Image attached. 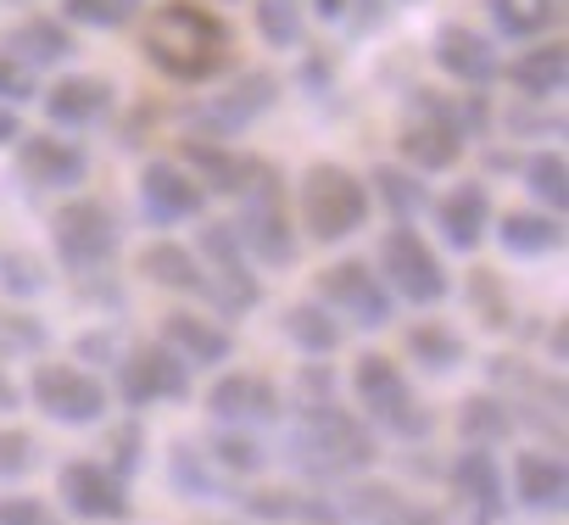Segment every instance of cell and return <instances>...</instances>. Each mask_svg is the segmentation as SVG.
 <instances>
[{"label":"cell","instance_id":"6da1fadb","mask_svg":"<svg viewBox=\"0 0 569 525\" xmlns=\"http://www.w3.org/2000/svg\"><path fill=\"white\" fill-rule=\"evenodd\" d=\"M279 458L291 464L297 475H308V481H347V475L375 469L380 447H375V430L363 425V414H352L336 397H325V403H297L291 408Z\"/></svg>","mask_w":569,"mask_h":525},{"label":"cell","instance_id":"7a4b0ae2","mask_svg":"<svg viewBox=\"0 0 569 525\" xmlns=\"http://www.w3.org/2000/svg\"><path fill=\"white\" fill-rule=\"evenodd\" d=\"M140 51L146 62L173 79V85H207L218 73H229L234 62V29L207 12V7H190V0H168L146 18V34H140Z\"/></svg>","mask_w":569,"mask_h":525},{"label":"cell","instance_id":"3957f363","mask_svg":"<svg viewBox=\"0 0 569 525\" xmlns=\"http://www.w3.org/2000/svg\"><path fill=\"white\" fill-rule=\"evenodd\" d=\"M469 101H447L436 90H408V123L397 151L408 157L413 174H447L458 168L463 146H469Z\"/></svg>","mask_w":569,"mask_h":525},{"label":"cell","instance_id":"277c9868","mask_svg":"<svg viewBox=\"0 0 569 525\" xmlns=\"http://www.w3.org/2000/svg\"><path fill=\"white\" fill-rule=\"evenodd\" d=\"M352 392H358V408H363V425L369 430H386L397 442H425L436 430V414L413 397L408 375L386 358V353H363L358 369H352Z\"/></svg>","mask_w":569,"mask_h":525},{"label":"cell","instance_id":"5b68a950","mask_svg":"<svg viewBox=\"0 0 569 525\" xmlns=\"http://www.w3.org/2000/svg\"><path fill=\"white\" fill-rule=\"evenodd\" d=\"M297 207H302V229L319 246H336L352 229H363V218H369V185L352 168H341V162H313L302 174V185H297Z\"/></svg>","mask_w":569,"mask_h":525},{"label":"cell","instance_id":"8992f818","mask_svg":"<svg viewBox=\"0 0 569 525\" xmlns=\"http://www.w3.org/2000/svg\"><path fill=\"white\" fill-rule=\"evenodd\" d=\"M51 246H57V262H62L73 280H96L107 262L118 257L123 229H118V218H112L107 201L73 196V201H62L57 218H51Z\"/></svg>","mask_w":569,"mask_h":525},{"label":"cell","instance_id":"52a82bcc","mask_svg":"<svg viewBox=\"0 0 569 525\" xmlns=\"http://www.w3.org/2000/svg\"><path fill=\"white\" fill-rule=\"evenodd\" d=\"M380 280L391 286V297H408L413 308H436L452 291L441 257L430 251V240L413 224L386 229V240H380Z\"/></svg>","mask_w":569,"mask_h":525},{"label":"cell","instance_id":"ba28073f","mask_svg":"<svg viewBox=\"0 0 569 525\" xmlns=\"http://www.w3.org/2000/svg\"><path fill=\"white\" fill-rule=\"evenodd\" d=\"M201 262H207V303L218 308V319H246L257 303H262V280L251 275V257L240 251L234 240V224H201V240H196Z\"/></svg>","mask_w":569,"mask_h":525},{"label":"cell","instance_id":"9c48e42d","mask_svg":"<svg viewBox=\"0 0 569 525\" xmlns=\"http://www.w3.org/2000/svg\"><path fill=\"white\" fill-rule=\"evenodd\" d=\"M313 291H319V303H325L330 314H347V319L363 325V330H386V325L397 319V297H391V286L380 280V269H369L363 257H341V262H330Z\"/></svg>","mask_w":569,"mask_h":525},{"label":"cell","instance_id":"30bf717a","mask_svg":"<svg viewBox=\"0 0 569 525\" xmlns=\"http://www.w3.org/2000/svg\"><path fill=\"white\" fill-rule=\"evenodd\" d=\"M273 101H279V79L273 73H240L223 96H207V101L184 107V129L201 135V140H229V135L251 129Z\"/></svg>","mask_w":569,"mask_h":525},{"label":"cell","instance_id":"8fae6325","mask_svg":"<svg viewBox=\"0 0 569 525\" xmlns=\"http://www.w3.org/2000/svg\"><path fill=\"white\" fill-rule=\"evenodd\" d=\"M29 397L46 419L73 425V430L107 419V386L90 369H73V364H40L34 380H29Z\"/></svg>","mask_w":569,"mask_h":525},{"label":"cell","instance_id":"7c38bea8","mask_svg":"<svg viewBox=\"0 0 569 525\" xmlns=\"http://www.w3.org/2000/svg\"><path fill=\"white\" fill-rule=\"evenodd\" d=\"M118 397L129 408H151V403H190V364L179 353L157 347H129L118 358Z\"/></svg>","mask_w":569,"mask_h":525},{"label":"cell","instance_id":"4fadbf2b","mask_svg":"<svg viewBox=\"0 0 569 525\" xmlns=\"http://www.w3.org/2000/svg\"><path fill=\"white\" fill-rule=\"evenodd\" d=\"M57 486H62V503H68L73 519H90V525H123V519L134 514L129 481H118V475H112L107 464H96V458H73V464H62Z\"/></svg>","mask_w":569,"mask_h":525},{"label":"cell","instance_id":"5bb4252c","mask_svg":"<svg viewBox=\"0 0 569 525\" xmlns=\"http://www.w3.org/2000/svg\"><path fill=\"white\" fill-rule=\"evenodd\" d=\"M447 486L458 497V514L463 525H502L508 514V492H502V469L491 458V447H469L447 464Z\"/></svg>","mask_w":569,"mask_h":525},{"label":"cell","instance_id":"9a60e30c","mask_svg":"<svg viewBox=\"0 0 569 525\" xmlns=\"http://www.w3.org/2000/svg\"><path fill=\"white\" fill-rule=\"evenodd\" d=\"M207 414H212L218 425L251 430V425H279L284 403H279V386H273L268 375L234 369V375H218V380L207 386Z\"/></svg>","mask_w":569,"mask_h":525},{"label":"cell","instance_id":"2e32d148","mask_svg":"<svg viewBox=\"0 0 569 525\" xmlns=\"http://www.w3.org/2000/svg\"><path fill=\"white\" fill-rule=\"evenodd\" d=\"M18 174L34 190H73L90 179V157L79 140H57V135H18Z\"/></svg>","mask_w":569,"mask_h":525},{"label":"cell","instance_id":"e0dca14e","mask_svg":"<svg viewBox=\"0 0 569 525\" xmlns=\"http://www.w3.org/2000/svg\"><path fill=\"white\" fill-rule=\"evenodd\" d=\"M201 207H207V190L179 162H146V174H140V212H146V224L173 229V224L196 218Z\"/></svg>","mask_w":569,"mask_h":525},{"label":"cell","instance_id":"ac0fdd59","mask_svg":"<svg viewBox=\"0 0 569 525\" xmlns=\"http://www.w3.org/2000/svg\"><path fill=\"white\" fill-rule=\"evenodd\" d=\"M430 57H436V68H441L447 79H458V85H469V90H486V85L502 73L497 46H491L486 34L463 29V23H441L436 40H430Z\"/></svg>","mask_w":569,"mask_h":525},{"label":"cell","instance_id":"d6986e66","mask_svg":"<svg viewBox=\"0 0 569 525\" xmlns=\"http://www.w3.org/2000/svg\"><path fill=\"white\" fill-rule=\"evenodd\" d=\"M513 503L530 508V514H563L569 503V464L563 453L552 447H530L513 458Z\"/></svg>","mask_w":569,"mask_h":525},{"label":"cell","instance_id":"ffe728a7","mask_svg":"<svg viewBox=\"0 0 569 525\" xmlns=\"http://www.w3.org/2000/svg\"><path fill=\"white\" fill-rule=\"evenodd\" d=\"M234 240H240L246 257L262 262V269H291V262L302 257V240H297L291 218H284V207H240Z\"/></svg>","mask_w":569,"mask_h":525},{"label":"cell","instance_id":"44dd1931","mask_svg":"<svg viewBox=\"0 0 569 525\" xmlns=\"http://www.w3.org/2000/svg\"><path fill=\"white\" fill-rule=\"evenodd\" d=\"M430 212H436V229H441V240L452 251H475L486 240V229H491V190L480 179H463L441 201H430Z\"/></svg>","mask_w":569,"mask_h":525},{"label":"cell","instance_id":"7402d4cb","mask_svg":"<svg viewBox=\"0 0 569 525\" xmlns=\"http://www.w3.org/2000/svg\"><path fill=\"white\" fill-rule=\"evenodd\" d=\"M40 107L62 129H90V123H101L112 112V85L107 79H90V73H68V79H57L40 96Z\"/></svg>","mask_w":569,"mask_h":525},{"label":"cell","instance_id":"603a6c76","mask_svg":"<svg viewBox=\"0 0 569 525\" xmlns=\"http://www.w3.org/2000/svg\"><path fill=\"white\" fill-rule=\"evenodd\" d=\"M168 486L179 492V497H190V503H234L240 492H234V475H223L212 458H207V447L201 442H173L168 447Z\"/></svg>","mask_w":569,"mask_h":525},{"label":"cell","instance_id":"cb8c5ba5","mask_svg":"<svg viewBox=\"0 0 569 525\" xmlns=\"http://www.w3.org/2000/svg\"><path fill=\"white\" fill-rule=\"evenodd\" d=\"M162 347L179 353L190 369H212L234 353V336L218 319H201V314H162Z\"/></svg>","mask_w":569,"mask_h":525},{"label":"cell","instance_id":"d4e9b609","mask_svg":"<svg viewBox=\"0 0 569 525\" xmlns=\"http://www.w3.org/2000/svg\"><path fill=\"white\" fill-rule=\"evenodd\" d=\"M140 275L151 280V286H162V291H179V297H201L207 303V262L190 251V246H179V240H151L146 251H140Z\"/></svg>","mask_w":569,"mask_h":525},{"label":"cell","instance_id":"484cf974","mask_svg":"<svg viewBox=\"0 0 569 525\" xmlns=\"http://www.w3.org/2000/svg\"><path fill=\"white\" fill-rule=\"evenodd\" d=\"M508 85H513L525 101H552V96H563V85H569V51H563V40H547V46L525 51V57L508 68Z\"/></svg>","mask_w":569,"mask_h":525},{"label":"cell","instance_id":"4316f807","mask_svg":"<svg viewBox=\"0 0 569 525\" xmlns=\"http://www.w3.org/2000/svg\"><path fill=\"white\" fill-rule=\"evenodd\" d=\"M279 330H284V341H291L297 353H308V358H330L336 347H341V319L325 308V303H291L279 314Z\"/></svg>","mask_w":569,"mask_h":525},{"label":"cell","instance_id":"83f0119b","mask_svg":"<svg viewBox=\"0 0 569 525\" xmlns=\"http://www.w3.org/2000/svg\"><path fill=\"white\" fill-rule=\"evenodd\" d=\"M491 229H497L508 257H547V251L563 246V218L558 212H502V218H491Z\"/></svg>","mask_w":569,"mask_h":525},{"label":"cell","instance_id":"f1b7e54d","mask_svg":"<svg viewBox=\"0 0 569 525\" xmlns=\"http://www.w3.org/2000/svg\"><path fill=\"white\" fill-rule=\"evenodd\" d=\"M513 430H519V425H513V408H508L502 392H469V397L458 403V436H463L469 447H502Z\"/></svg>","mask_w":569,"mask_h":525},{"label":"cell","instance_id":"f546056e","mask_svg":"<svg viewBox=\"0 0 569 525\" xmlns=\"http://www.w3.org/2000/svg\"><path fill=\"white\" fill-rule=\"evenodd\" d=\"M0 51H12L18 62H29V68H57V62H68L79 46H73V34L57 23V18H29V23H18L12 34H7V46Z\"/></svg>","mask_w":569,"mask_h":525},{"label":"cell","instance_id":"4dcf8cb0","mask_svg":"<svg viewBox=\"0 0 569 525\" xmlns=\"http://www.w3.org/2000/svg\"><path fill=\"white\" fill-rule=\"evenodd\" d=\"M402 347H408V358H413L419 369H430V375H452V369H463V358H469L463 336H458L452 325H441V319H419V325H408Z\"/></svg>","mask_w":569,"mask_h":525},{"label":"cell","instance_id":"1f68e13d","mask_svg":"<svg viewBox=\"0 0 569 525\" xmlns=\"http://www.w3.org/2000/svg\"><path fill=\"white\" fill-rule=\"evenodd\" d=\"M201 447H207V458H212L223 475H234V481H251V475L268 469V447H262L251 430H240V425H218Z\"/></svg>","mask_w":569,"mask_h":525},{"label":"cell","instance_id":"d6a6232c","mask_svg":"<svg viewBox=\"0 0 569 525\" xmlns=\"http://www.w3.org/2000/svg\"><path fill=\"white\" fill-rule=\"evenodd\" d=\"M486 12L497 23V34L508 40H536L563 18V0H486Z\"/></svg>","mask_w":569,"mask_h":525},{"label":"cell","instance_id":"836d02e7","mask_svg":"<svg viewBox=\"0 0 569 525\" xmlns=\"http://www.w3.org/2000/svg\"><path fill=\"white\" fill-rule=\"evenodd\" d=\"M336 508H341L347 525H391L397 508H402V492L391 481H358L336 497Z\"/></svg>","mask_w":569,"mask_h":525},{"label":"cell","instance_id":"e575fe53","mask_svg":"<svg viewBox=\"0 0 569 525\" xmlns=\"http://www.w3.org/2000/svg\"><path fill=\"white\" fill-rule=\"evenodd\" d=\"M519 174H525V190L541 201V212L563 218V207H569V162H563V151H536V157L519 162Z\"/></svg>","mask_w":569,"mask_h":525},{"label":"cell","instance_id":"d590c367","mask_svg":"<svg viewBox=\"0 0 569 525\" xmlns=\"http://www.w3.org/2000/svg\"><path fill=\"white\" fill-rule=\"evenodd\" d=\"M369 185H375V196L391 207V218H397V224H413L419 212H430V190L419 185V174H413V168H391V162H386V168H375V174H369Z\"/></svg>","mask_w":569,"mask_h":525},{"label":"cell","instance_id":"8d00e7d4","mask_svg":"<svg viewBox=\"0 0 569 525\" xmlns=\"http://www.w3.org/2000/svg\"><path fill=\"white\" fill-rule=\"evenodd\" d=\"M51 291V269L23 251V246H0V297H12V303H34Z\"/></svg>","mask_w":569,"mask_h":525},{"label":"cell","instance_id":"74e56055","mask_svg":"<svg viewBox=\"0 0 569 525\" xmlns=\"http://www.w3.org/2000/svg\"><path fill=\"white\" fill-rule=\"evenodd\" d=\"M46 341L51 336H46V325L34 314L0 303V358H34V353H46Z\"/></svg>","mask_w":569,"mask_h":525},{"label":"cell","instance_id":"f35d334b","mask_svg":"<svg viewBox=\"0 0 569 525\" xmlns=\"http://www.w3.org/2000/svg\"><path fill=\"white\" fill-rule=\"evenodd\" d=\"M257 34L273 51H291V46H302V12L291 0H257Z\"/></svg>","mask_w":569,"mask_h":525},{"label":"cell","instance_id":"ab89813d","mask_svg":"<svg viewBox=\"0 0 569 525\" xmlns=\"http://www.w3.org/2000/svg\"><path fill=\"white\" fill-rule=\"evenodd\" d=\"M463 291H469V303H475V314H480V325H486V330H508V325H513L508 291H502V280H497L491 269H475Z\"/></svg>","mask_w":569,"mask_h":525},{"label":"cell","instance_id":"60d3db41","mask_svg":"<svg viewBox=\"0 0 569 525\" xmlns=\"http://www.w3.org/2000/svg\"><path fill=\"white\" fill-rule=\"evenodd\" d=\"M46 464V447H40V436L34 430H0V475L7 481H23V475H34Z\"/></svg>","mask_w":569,"mask_h":525},{"label":"cell","instance_id":"b9f144b4","mask_svg":"<svg viewBox=\"0 0 569 525\" xmlns=\"http://www.w3.org/2000/svg\"><path fill=\"white\" fill-rule=\"evenodd\" d=\"M118 481H129V475H140V464H146V425L140 419H129V425H118L112 436H107V458H101Z\"/></svg>","mask_w":569,"mask_h":525},{"label":"cell","instance_id":"7bdbcfd3","mask_svg":"<svg viewBox=\"0 0 569 525\" xmlns=\"http://www.w3.org/2000/svg\"><path fill=\"white\" fill-rule=\"evenodd\" d=\"M234 503L257 525H297V492H240Z\"/></svg>","mask_w":569,"mask_h":525},{"label":"cell","instance_id":"ee69618b","mask_svg":"<svg viewBox=\"0 0 569 525\" xmlns=\"http://www.w3.org/2000/svg\"><path fill=\"white\" fill-rule=\"evenodd\" d=\"M62 12L90 29H123L134 18V0H62Z\"/></svg>","mask_w":569,"mask_h":525},{"label":"cell","instance_id":"f6af8a7d","mask_svg":"<svg viewBox=\"0 0 569 525\" xmlns=\"http://www.w3.org/2000/svg\"><path fill=\"white\" fill-rule=\"evenodd\" d=\"M40 96V79L29 62H18L12 51H0V107H23Z\"/></svg>","mask_w":569,"mask_h":525},{"label":"cell","instance_id":"bcb514c9","mask_svg":"<svg viewBox=\"0 0 569 525\" xmlns=\"http://www.w3.org/2000/svg\"><path fill=\"white\" fill-rule=\"evenodd\" d=\"M502 129L508 135H563V112H547V101H530V107H508L502 112Z\"/></svg>","mask_w":569,"mask_h":525},{"label":"cell","instance_id":"7dc6e473","mask_svg":"<svg viewBox=\"0 0 569 525\" xmlns=\"http://www.w3.org/2000/svg\"><path fill=\"white\" fill-rule=\"evenodd\" d=\"M0 525H62V519H57V508L46 497L7 492V497H0Z\"/></svg>","mask_w":569,"mask_h":525},{"label":"cell","instance_id":"c3c4849f","mask_svg":"<svg viewBox=\"0 0 569 525\" xmlns=\"http://www.w3.org/2000/svg\"><path fill=\"white\" fill-rule=\"evenodd\" d=\"M325 397H336V369H330V364H302V375H297V403H325Z\"/></svg>","mask_w":569,"mask_h":525},{"label":"cell","instance_id":"681fc988","mask_svg":"<svg viewBox=\"0 0 569 525\" xmlns=\"http://www.w3.org/2000/svg\"><path fill=\"white\" fill-rule=\"evenodd\" d=\"M79 358H84V364H118V358H123L118 330H90V336H79Z\"/></svg>","mask_w":569,"mask_h":525},{"label":"cell","instance_id":"f907efd6","mask_svg":"<svg viewBox=\"0 0 569 525\" xmlns=\"http://www.w3.org/2000/svg\"><path fill=\"white\" fill-rule=\"evenodd\" d=\"M391 525H447V514H441V508H430V503L402 497V508H397V519H391Z\"/></svg>","mask_w":569,"mask_h":525},{"label":"cell","instance_id":"816d5d0a","mask_svg":"<svg viewBox=\"0 0 569 525\" xmlns=\"http://www.w3.org/2000/svg\"><path fill=\"white\" fill-rule=\"evenodd\" d=\"M547 353H552V364L569 358V325H563V319H552V330H547Z\"/></svg>","mask_w":569,"mask_h":525},{"label":"cell","instance_id":"f5cc1de1","mask_svg":"<svg viewBox=\"0 0 569 525\" xmlns=\"http://www.w3.org/2000/svg\"><path fill=\"white\" fill-rule=\"evenodd\" d=\"M23 135V123H18V107H0V146H12Z\"/></svg>","mask_w":569,"mask_h":525},{"label":"cell","instance_id":"db71d44e","mask_svg":"<svg viewBox=\"0 0 569 525\" xmlns=\"http://www.w3.org/2000/svg\"><path fill=\"white\" fill-rule=\"evenodd\" d=\"M486 168H491V174H513L519 157H513V151H486Z\"/></svg>","mask_w":569,"mask_h":525},{"label":"cell","instance_id":"11a10c76","mask_svg":"<svg viewBox=\"0 0 569 525\" xmlns=\"http://www.w3.org/2000/svg\"><path fill=\"white\" fill-rule=\"evenodd\" d=\"M18 403H23V392H18V386H12L7 375H0V414H12Z\"/></svg>","mask_w":569,"mask_h":525},{"label":"cell","instance_id":"9f6ffc18","mask_svg":"<svg viewBox=\"0 0 569 525\" xmlns=\"http://www.w3.org/2000/svg\"><path fill=\"white\" fill-rule=\"evenodd\" d=\"M341 12H347V0H319V18H330V23H336Z\"/></svg>","mask_w":569,"mask_h":525}]
</instances>
